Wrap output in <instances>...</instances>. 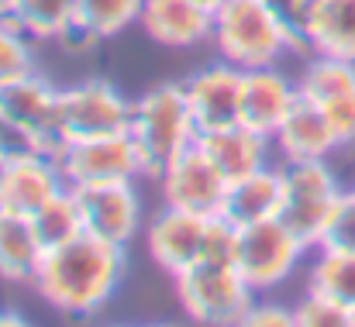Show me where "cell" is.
<instances>
[{
	"mask_svg": "<svg viewBox=\"0 0 355 327\" xmlns=\"http://www.w3.org/2000/svg\"><path fill=\"white\" fill-rule=\"evenodd\" d=\"M352 190H355V186H352Z\"/></svg>",
	"mask_w": 355,
	"mask_h": 327,
	"instance_id": "36",
	"label": "cell"
},
{
	"mask_svg": "<svg viewBox=\"0 0 355 327\" xmlns=\"http://www.w3.org/2000/svg\"><path fill=\"white\" fill-rule=\"evenodd\" d=\"M59 169L73 190L80 186H107V183H135L145 173V159L131 138V131L104 134V138H83V141H62L55 148Z\"/></svg>",
	"mask_w": 355,
	"mask_h": 327,
	"instance_id": "7",
	"label": "cell"
},
{
	"mask_svg": "<svg viewBox=\"0 0 355 327\" xmlns=\"http://www.w3.org/2000/svg\"><path fill=\"white\" fill-rule=\"evenodd\" d=\"M42 258H45V248L35 234L31 218L0 211V279L35 283Z\"/></svg>",
	"mask_w": 355,
	"mask_h": 327,
	"instance_id": "21",
	"label": "cell"
},
{
	"mask_svg": "<svg viewBox=\"0 0 355 327\" xmlns=\"http://www.w3.org/2000/svg\"><path fill=\"white\" fill-rule=\"evenodd\" d=\"M269 7H276L286 21H293L297 28H300V21H304V10H307V3L311 0H266Z\"/></svg>",
	"mask_w": 355,
	"mask_h": 327,
	"instance_id": "32",
	"label": "cell"
},
{
	"mask_svg": "<svg viewBox=\"0 0 355 327\" xmlns=\"http://www.w3.org/2000/svg\"><path fill=\"white\" fill-rule=\"evenodd\" d=\"M176 283V300L187 310L190 321L200 324H245L255 290L245 283L235 262H197L187 272L173 276Z\"/></svg>",
	"mask_w": 355,
	"mask_h": 327,
	"instance_id": "4",
	"label": "cell"
},
{
	"mask_svg": "<svg viewBox=\"0 0 355 327\" xmlns=\"http://www.w3.org/2000/svg\"><path fill=\"white\" fill-rule=\"evenodd\" d=\"M10 7H14V0H0V17H10Z\"/></svg>",
	"mask_w": 355,
	"mask_h": 327,
	"instance_id": "35",
	"label": "cell"
},
{
	"mask_svg": "<svg viewBox=\"0 0 355 327\" xmlns=\"http://www.w3.org/2000/svg\"><path fill=\"white\" fill-rule=\"evenodd\" d=\"M307 290L335 300L338 307L352 310L355 317V251L314 248V262L307 269Z\"/></svg>",
	"mask_w": 355,
	"mask_h": 327,
	"instance_id": "23",
	"label": "cell"
},
{
	"mask_svg": "<svg viewBox=\"0 0 355 327\" xmlns=\"http://www.w3.org/2000/svg\"><path fill=\"white\" fill-rule=\"evenodd\" d=\"M307 251L311 248L279 218L238 227L235 265H238V272L245 276V283L259 297L262 293H272L276 286H283L297 272V265L304 262Z\"/></svg>",
	"mask_w": 355,
	"mask_h": 327,
	"instance_id": "6",
	"label": "cell"
},
{
	"mask_svg": "<svg viewBox=\"0 0 355 327\" xmlns=\"http://www.w3.org/2000/svg\"><path fill=\"white\" fill-rule=\"evenodd\" d=\"M59 94L49 80H42L38 73L21 76L7 87H0V110L7 117H14L21 127H28L49 152H55L62 145L59 134Z\"/></svg>",
	"mask_w": 355,
	"mask_h": 327,
	"instance_id": "14",
	"label": "cell"
},
{
	"mask_svg": "<svg viewBox=\"0 0 355 327\" xmlns=\"http://www.w3.org/2000/svg\"><path fill=\"white\" fill-rule=\"evenodd\" d=\"M31 73H35V52L28 35L10 17H0V87Z\"/></svg>",
	"mask_w": 355,
	"mask_h": 327,
	"instance_id": "27",
	"label": "cell"
},
{
	"mask_svg": "<svg viewBox=\"0 0 355 327\" xmlns=\"http://www.w3.org/2000/svg\"><path fill=\"white\" fill-rule=\"evenodd\" d=\"M10 21L35 38H66L73 35L76 0H14Z\"/></svg>",
	"mask_w": 355,
	"mask_h": 327,
	"instance_id": "26",
	"label": "cell"
},
{
	"mask_svg": "<svg viewBox=\"0 0 355 327\" xmlns=\"http://www.w3.org/2000/svg\"><path fill=\"white\" fill-rule=\"evenodd\" d=\"M131 107L135 100H128L114 83L83 80L59 94V134L62 141L121 134L131 127Z\"/></svg>",
	"mask_w": 355,
	"mask_h": 327,
	"instance_id": "8",
	"label": "cell"
},
{
	"mask_svg": "<svg viewBox=\"0 0 355 327\" xmlns=\"http://www.w3.org/2000/svg\"><path fill=\"white\" fill-rule=\"evenodd\" d=\"M35 152H49L28 127H21L14 117H7L0 110V166L14 162V159H24V155H35Z\"/></svg>",
	"mask_w": 355,
	"mask_h": 327,
	"instance_id": "30",
	"label": "cell"
},
{
	"mask_svg": "<svg viewBox=\"0 0 355 327\" xmlns=\"http://www.w3.org/2000/svg\"><path fill=\"white\" fill-rule=\"evenodd\" d=\"M297 100H300L297 80H290L276 66L241 69V124L272 138Z\"/></svg>",
	"mask_w": 355,
	"mask_h": 327,
	"instance_id": "15",
	"label": "cell"
},
{
	"mask_svg": "<svg viewBox=\"0 0 355 327\" xmlns=\"http://www.w3.org/2000/svg\"><path fill=\"white\" fill-rule=\"evenodd\" d=\"M214 45L238 69L276 66L290 52H311L304 31L266 0H228L214 10Z\"/></svg>",
	"mask_w": 355,
	"mask_h": 327,
	"instance_id": "2",
	"label": "cell"
},
{
	"mask_svg": "<svg viewBox=\"0 0 355 327\" xmlns=\"http://www.w3.org/2000/svg\"><path fill=\"white\" fill-rule=\"evenodd\" d=\"M193 3H200L204 10H211V14H214V10H218V7H225L228 0H193Z\"/></svg>",
	"mask_w": 355,
	"mask_h": 327,
	"instance_id": "34",
	"label": "cell"
},
{
	"mask_svg": "<svg viewBox=\"0 0 355 327\" xmlns=\"http://www.w3.org/2000/svg\"><path fill=\"white\" fill-rule=\"evenodd\" d=\"M145 0H76L73 35L83 38H114L118 31L138 24Z\"/></svg>",
	"mask_w": 355,
	"mask_h": 327,
	"instance_id": "25",
	"label": "cell"
},
{
	"mask_svg": "<svg viewBox=\"0 0 355 327\" xmlns=\"http://www.w3.org/2000/svg\"><path fill=\"white\" fill-rule=\"evenodd\" d=\"M207 227H211V218L166 207L145 231L148 255L155 258L159 269H166L169 276H180L190 265L204 262V255H207Z\"/></svg>",
	"mask_w": 355,
	"mask_h": 327,
	"instance_id": "11",
	"label": "cell"
},
{
	"mask_svg": "<svg viewBox=\"0 0 355 327\" xmlns=\"http://www.w3.org/2000/svg\"><path fill=\"white\" fill-rule=\"evenodd\" d=\"M272 148L283 159V166H290V162L331 159V152H338L342 145H338V134H335L331 121L324 117V110L300 97L293 110L286 114V121L276 127Z\"/></svg>",
	"mask_w": 355,
	"mask_h": 327,
	"instance_id": "16",
	"label": "cell"
},
{
	"mask_svg": "<svg viewBox=\"0 0 355 327\" xmlns=\"http://www.w3.org/2000/svg\"><path fill=\"white\" fill-rule=\"evenodd\" d=\"M297 90H300L304 100H311L321 110L328 104H335V100H345V97L355 94V62L314 52L307 59L304 73L297 76Z\"/></svg>",
	"mask_w": 355,
	"mask_h": 327,
	"instance_id": "22",
	"label": "cell"
},
{
	"mask_svg": "<svg viewBox=\"0 0 355 327\" xmlns=\"http://www.w3.org/2000/svg\"><path fill=\"white\" fill-rule=\"evenodd\" d=\"M300 31L311 52L355 62V0H311Z\"/></svg>",
	"mask_w": 355,
	"mask_h": 327,
	"instance_id": "20",
	"label": "cell"
},
{
	"mask_svg": "<svg viewBox=\"0 0 355 327\" xmlns=\"http://www.w3.org/2000/svg\"><path fill=\"white\" fill-rule=\"evenodd\" d=\"M31 224H35V234H38V241H42L45 251L62 248V245L83 238L87 234V224H83V211H80L76 190L73 186L59 190L42 211L31 214Z\"/></svg>",
	"mask_w": 355,
	"mask_h": 327,
	"instance_id": "24",
	"label": "cell"
},
{
	"mask_svg": "<svg viewBox=\"0 0 355 327\" xmlns=\"http://www.w3.org/2000/svg\"><path fill=\"white\" fill-rule=\"evenodd\" d=\"M200 148L211 155V162L228 176V183L238 176H248L262 166L272 162V138L248 127V124H232V127H221V131H211V134H200Z\"/></svg>",
	"mask_w": 355,
	"mask_h": 327,
	"instance_id": "18",
	"label": "cell"
},
{
	"mask_svg": "<svg viewBox=\"0 0 355 327\" xmlns=\"http://www.w3.org/2000/svg\"><path fill=\"white\" fill-rule=\"evenodd\" d=\"M3 324H10V327H24L28 321L21 317V314H14V310H0V327Z\"/></svg>",
	"mask_w": 355,
	"mask_h": 327,
	"instance_id": "33",
	"label": "cell"
},
{
	"mask_svg": "<svg viewBox=\"0 0 355 327\" xmlns=\"http://www.w3.org/2000/svg\"><path fill=\"white\" fill-rule=\"evenodd\" d=\"M66 186L69 183L59 169L55 152H35V155L14 159L0 166V211L31 218Z\"/></svg>",
	"mask_w": 355,
	"mask_h": 327,
	"instance_id": "12",
	"label": "cell"
},
{
	"mask_svg": "<svg viewBox=\"0 0 355 327\" xmlns=\"http://www.w3.org/2000/svg\"><path fill=\"white\" fill-rule=\"evenodd\" d=\"M76 197H80L87 234L124 248L141 231V197H138L135 183L80 186Z\"/></svg>",
	"mask_w": 355,
	"mask_h": 327,
	"instance_id": "13",
	"label": "cell"
},
{
	"mask_svg": "<svg viewBox=\"0 0 355 327\" xmlns=\"http://www.w3.org/2000/svg\"><path fill=\"white\" fill-rule=\"evenodd\" d=\"M128 131L145 159L148 176H159L176 155H183L190 145H197L200 131L193 124L183 83H162L155 90H145L131 107Z\"/></svg>",
	"mask_w": 355,
	"mask_h": 327,
	"instance_id": "3",
	"label": "cell"
},
{
	"mask_svg": "<svg viewBox=\"0 0 355 327\" xmlns=\"http://www.w3.org/2000/svg\"><path fill=\"white\" fill-rule=\"evenodd\" d=\"M293 321H297V327H355L352 310H345L335 300L311 293V290L293 303Z\"/></svg>",
	"mask_w": 355,
	"mask_h": 327,
	"instance_id": "28",
	"label": "cell"
},
{
	"mask_svg": "<svg viewBox=\"0 0 355 327\" xmlns=\"http://www.w3.org/2000/svg\"><path fill=\"white\" fill-rule=\"evenodd\" d=\"M338 173L328 166V159L314 162H290L283 166V211L279 220L314 251L324 224L331 218L338 197H342Z\"/></svg>",
	"mask_w": 355,
	"mask_h": 327,
	"instance_id": "5",
	"label": "cell"
},
{
	"mask_svg": "<svg viewBox=\"0 0 355 327\" xmlns=\"http://www.w3.org/2000/svg\"><path fill=\"white\" fill-rule=\"evenodd\" d=\"M187 104L200 134L232 127L241 121V69L228 59L197 69L187 83Z\"/></svg>",
	"mask_w": 355,
	"mask_h": 327,
	"instance_id": "10",
	"label": "cell"
},
{
	"mask_svg": "<svg viewBox=\"0 0 355 327\" xmlns=\"http://www.w3.org/2000/svg\"><path fill=\"white\" fill-rule=\"evenodd\" d=\"M138 24L166 48H193L214 35V14L193 0H145Z\"/></svg>",
	"mask_w": 355,
	"mask_h": 327,
	"instance_id": "17",
	"label": "cell"
},
{
	"mask_svg": "<svg viewBox=\"0 0 355 327\" xmlns=\"http://www.w3.org/2000/svg\"><path fill=\"white\" fill-rule=\"evenodd\" d=\"M318 248H331V251H355V190H345L331 211V218L324 224Z\"/></svg>",
	"mask_w": 355,
	"mask_h": 327,
	"instance_id": "29",
	"label": "cell"
},
{
	"mask_svg": "<svg viewBox=\"0 0 355 327\" xmlns=\"http://www.w3.org/2000/svg\"><path fill=\"white\" fill-rule=\"evenodd\" d=\"M159 183H162L166 207L190 211V214H200V218H218L225 211L228 176L200 148V138H197V145H190L183 155H176L159 173Z\"/></svg>",
	"mask_w": 355,
	"mask_h": 327,
	"instance_id": "9",
	"label": "cell"
},
{
	"mask_svg": "<svg viewBox=\"0 0 355 327\" xmlns=\"http://www.w3.org/2000/svg\"><path fill=\"white\" fill-rule=\"evenodd\" d=\"M121 279H124V248L83 234L62 248L45 251L31 286L59 314L90 317L114 300Z\"/></svg>",
	"mask_w": 355,
	"mask_h": 327,
	"instance_id": "1",
	"label": "cell"
},
{
	"mask_svg": "<svg viewBox=\"0 0 355 327\" xmlns=\"http://www.w3.org/2000/svg\"><path fill=\"white\" fill-rule=\"evenodd\" d=\"M279 211H283V166L269 162V166L228 183V197H225L221 214L235 227H245V224L279 218Z\"/></svg>",
	"mask_w": 355,
	"mask_h": 327,
	"instance_id": "19",
	"label": "cell"
},
{
	"mask_svg": "<svg viewBox=\"0 0 355 327\" xmlns=\"http://www.w3.org/2000/svg\"><path fill=\"white\" fill-rule=\"evenodd\" d=\"M245 324L248 327H290V324H297V321H293V307H283L276 300H259L255 297Z\"/></svg>",
	"mask_w": 355,
	"mask_h": 327,
	"instance_id": "31",
	"label": "cell"
}]
</instances>
